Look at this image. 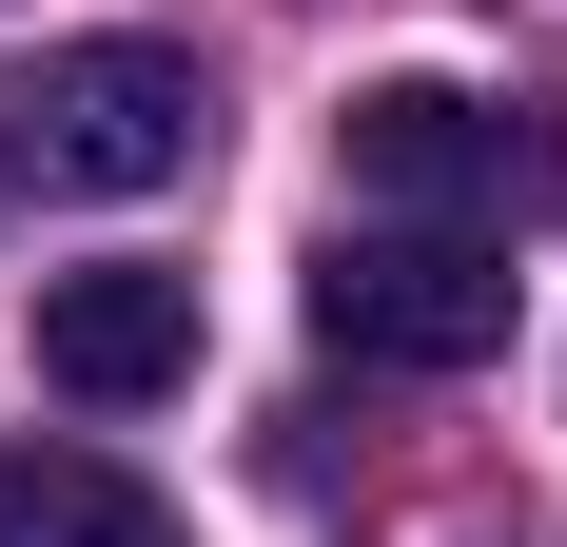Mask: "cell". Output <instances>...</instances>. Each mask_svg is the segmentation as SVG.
<instances>
[{"label": "cell", "mask_w": 567, "mask_h": 547, "mask_svg": "<svg viewBox=\"0 0 567 547\" xmlns=\"http://www.w3.org/2000/svg\"><path fill=\"white\" fill-rule=\"evenodd\" d=\"M333 176H352V216L528 235L567 196V117L548 99H489V79H372V99L333 117Z\"/></svg>", "instance_id": "cell-2"}, {"label": "cell", "mask_w": 567, "mask_h": 547, "mask_svg": "<svg viewBox=\"0 0 567 547\" xmlns=\"http://www.w3.org/2000/svg\"><path fill=\"white\" fill-rule=\"evenodd\" d=\"M216 157V79L176 40H40L0 79V176L20 196H176Z\"/></svg>", "instance_id": "cell-1"}, {"label": "cell", "mask_w": 567, "mask_h": 547, "mask_svg": "<svg viewBox=\"0 0 567 547\" xmlns=\"http://www.w3.org/2000/svg\"><path fill=\"white\" fill-rule=\"evenodd\" d=\"M0 547H176V508L117 450H0Z\"/></svg>", "instance_id": "cell-5"}, {"label": "cell", "mask_w": 567, "mask_h": 547, "mask_svg": "<svg viewBox=\"0 0 567 547\" xmlns=\"http://www.w3.org/2000/svg\"><path fill=\"white\" fill-rule=\"evenodd\" d=\"M313 332L352 372H489L509 352V235H431V216H352L313 255Z\"/></svg>", "instance_id": "cell-3"}, {"label": "cell", "mask_w": 567, "mask_h": 547, "mask_svg": "<svg viewBox=\"0 0 567 547\" xmlns=\"http://www.w3.org/2000/svg\"><path fill=\"white\" fill-rule=\"evenodd\" d=\"M40 372L79 391V411H157V391L196 372V274H157V255L40 274Z\"/></svg>", "instance_id": "cell-4"}]
</instances>
